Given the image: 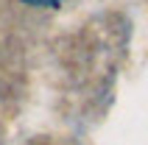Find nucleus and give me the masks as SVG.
I'll list each match as a JSON object with an SVG mask.
<instances>
[{"mask_svg":"<svg viewBox=\"0 0 148 145\" xmlns=\"http://www.w3.org/2000/svg\"><path fill=\"white\" fill-rule=\"evenodd\" d=\"M28 6H59L62 0H25Z\"/></svg>","mask_w":148,"mask_h":145,"instance_id":"f257e3e1","label":"nucleus"}]
</instances>
